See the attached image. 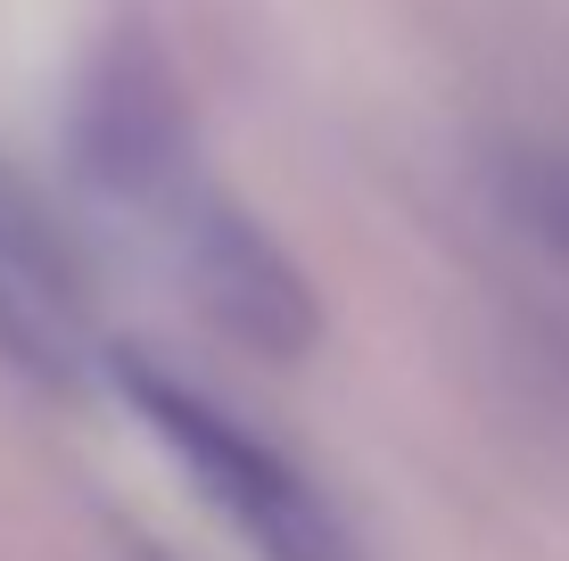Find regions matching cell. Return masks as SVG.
<instances>
[{
	"instance_id": "7a4b0ae2",
	"label": "cell",
	"mask_w": 569,
	"mask_h": 561,
	"mask_svg": "<svg viewBox=\"0 0 569 561\" xmlns=\"http://www.w3.org/2000/svg\"><path fill=\"white\" fill-rule=\"evenodd\" d=\"M108 389L157 438V454L190 479V495L257 561H363L339 504L272 438H257L240 413H223L199 380L166 372L149 347H108Z\"/></svg>"
},
{
	"instance_id": "3957f363",
	"label": "cell",
	"mask_w": 569,
	"mask_h": 561,
	"mask_svg": "<svg viewBox=\"0 0 569 561\" xmlns=\"http://www.w3.org/2000/svg\"><path fill=\"white\" fill-rule=\"evenodd\" d=\"M0 363L50 397H83L91 380H108V339L74 240L9 158H0Z\"/></svg>"
},
{
	"instance_id": "277c9868",
	"label": "cell",
	"mask_w": 569,
	"mask_h": 561,
	"mask_svg": "<svg viewBox=\"0 0 569 561\" xmlns=\"http://www.w3.org/2000/svg\"><path fill=\"white\" fill-rule=\"evenodd\" d=\"M503 207L528 240L569 264V149H528L503 166Z\"/></svg>"
},
{
	"instance_id": "6da1fadb",
	"label": "cell",
	"mask_w": 569,
	"mask_h": 561,
	"mask_svg": "<svg viewBox=\"0 0 569 561\" xmlns=\"http://www.w3.org/2000/svg\"><path fill=\"white\" fill-rule=\"evenodd\" d=\"M58 141H67L74 199L108 231H124L157 273H166L173 298L199 305L231 347L272 355V363H298L313 347L322 305H313L306 273L207 173L182 74H173V58L157 50L141 26H116L108 42L83 58Z\"/></svg>"
}]
</instances>
